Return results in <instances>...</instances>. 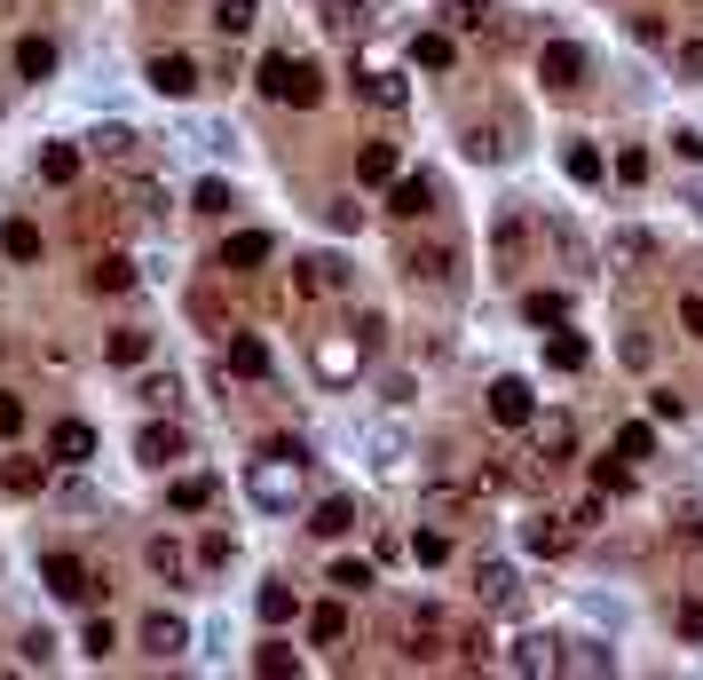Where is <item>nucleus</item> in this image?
Returning <instances> with one entry per match:
<instances>
[{
  "label": "nucleus",
  "mask_w": 703,
  "mask_h": 680,
  "mask_svg": "<svg viewBox=\"0 0 703 680\" xmlns=\"http://www.w3.org/2000/svg\"><path fill=\"white\" fill-rule=\"evenodd\" d=\"M585 357H593V349H585V340H577L569 324H562V332L546 340V365H554V372H585Z\"/></svg>",
  "instance_id": "obj_25"
},
{
  "label": "nucleus",
  "mask_w": 703,
  "mask_h": 680,
  "mask_svg": "<svg viewBox=\"0 0 703 680\" xmlns=\"http://www.w3.org/2000/svg\"><path fill=\"white\" fill-rule=\"evenodd\" d=\"M411 64H419V71H451V64H459V48H451L443 32H419V40H411Z\"/></svg>",
  "instance_id": "obj_24"
},
{
  "label": "nucleus",
  "mask_w": 703,
  "mask_h": 680,
  "mask_svg": "<svg viewBox=\"0 0 703 680\" xmlns=\"http://www.w3.org/2000/svg\"><path fill=\"white\" fill-rule=\"evenodd\" d=\"M245 498H253V506H301V498H309V490H301V459H293V451L253 459V467H245Z\"/></svg>",
  "instance_id": "obj_2"
},
{
  "label": "nucleus",
  "mask_w": 703,
  "mask_h": 680,
  "mask_svg": "<svg viewBox=\"0 0 703 680\" xmlns=\"http://www.w3.org/2000/svg\"><path fill=\"white\" fill-rule=\"evenodd\" d=\"M261 262H270V237H261V230H237V237L222 245V270H230V278H245V270H261Z\"/></svg>",
  "instance_id": "obj_12"
},
{
  "label": "nucleus",
  "mask_w": 703,
  "mask_h": 680,
  "mask_svg": "<svg viewBox=\"0 0 703 680\" xmlns=\"http://www.w3.org/2000/svg\"><path fill=\"white\" fill-rule=\"evenodd\" d=\"M191 317H198L206 332H230V309H222V293H214V285H198V293H191Z\"/></svg>",
  "instance_id": "obj_38"
},
{
  "label": "nucleus",
  "mask_w": 703,
  "mask_h": 680,
  "mask_svg": "<svg viewBox=\"0 0 703 680\" xmlns=\"http://www.w3.org/2000/svg\"><path fill=\"white\" fill-rule=\"evenodd\" d=\"M143 649H150V657H183V649H191V625L174 618V610H150V618H143Z\"/></svg>",
  "instance_id": "obj_6"
},
{
  "label": "nucleus",
  "mask_w": 703,
  "mask_h": 680,
  "mask_svg": "<svg viewBox=\"0 0 703 680\" xmlns=\"http://www.w3.org/2000/svg\"><path fill=\"white\" fill-rule=\"evenodd\" d=\"M577 451V428L569 419H538V459H569Z\"/></svg>",
  "instance_id": "obj_31"
},
{
  "label": "nucleus",
  "mask_w": 703,
  "mask_h": 680,
  "mask_svg": "<svg viewBox=\"0 0 703 680\" xmlns=\"http://www.w3.org/2000/svg\"><path fill=\"white\" fill-rule=\"evenodd\" d=\"M396 175H403V158H396V143H380V135H372V143L357 150V183H364V191H380V183H396Z\"/></svg>",
  "instance_id": "obj_8"
},
{
  "label": "nucleus",
  "mask_w": 703,
  "mask_h": 680,
  "mask_svg": "<svg viewBox=\"0 0 703 680\" xmlns=\"http://www.w3.org/2000/svg\"><path fill=\"white\" fill-rule=\"evenodd\" d=\"M435 206V175H396V206L388 214H403V222H419Z\"/></svg>",
  "instance_id": "obj_17"
},
{
  "label": "nucleus",
  "mask_w": 703,
  "mask_h": 680,
  "mask_svg": "<svg viewBox=\"0 0 703 680\" xmlns=\"http://www.w3.org/2000/svg\"><path fill=\"white\" fill-rule=\"evenodd\" d=\"M253 25H261V0H222V9H214V32H230V40L253 32Z\"/></svg>",
  "instance_id": "obj_30"
},
{
  "label": "nucleus",
  "mask_w": 703,
  "mask_h": 680,
  "mask_svg": "<svg viewBox=\"0 0 703 680\" xmlns=\"http://www.w3.org/2000/svg\"><path fill=\"white\" fill-rule=\"evenodd\" d=\"M40 175H48V183H79V150H71V143H48V150H40Z\"/></svg>",
  "instance_id": "obj_34"
},
{
  "label": "nucleus",
  "mask_w": 703,
  "mask_h": 680,
  "mask_svg": "<svg viewBox=\"0 0 703 680\" xmlns=\"http://www.w3.org/2000/svg\"><path fill=\"white\" fill-rule=\"evenodd\" d=\"M104 357H111L119 372H127V365H143V357H150V332H104Z\"/></svg>",
  "instance_id": "obj_27"
},
{
  "label": "nucleus",
  "mask_w": 703,
  "mask_h": 680,
  "mask_svg": "<svg viewBox=\"0 0 703 680\" xmlns=\"http://www.w3.org/2000/svg\"><path fill=\"white\" fill-rule=\"evenodd\" d=\"M348 285V262L340 253H316V262H301V293H340Z\"/></svg>",
  "instance_id": "obj_18"
},
{
  "label": "nucleus",
  "mask_w": 703,
  "mask_h": 680,
  "mask_svg": "<svg viewBox=\"0 0 703 680\" xmlns=\"http://www.w3.org/2000/svg\"><path fill=\"white\" fill-rule=\"evenodd\" d=\"M364 96H372L380 111H403V104H411V88H403V79H388V71H364Z\"/></svg>",
  "instance_id": "obj_33"
},
{
  "label": "nucleus",
  "mask_w": 703,
  "mask_h": 680,
  "mask_svg": "<svg viewBox=\"0 0 703 680\" xmlns=\"http://www.w3.org/2000/svg\"><path fill=\"white\" fill-rule=\"evenodd\" d=\"M562 166H569V183H601V175H608V158H601L593 143H569V150H562Z\"/></svg>",
  "instance_id": "obj_28"
},
{
  "label": "nucleus",
  "mask_w": 703,
  "mask_h": 680,
  "mask_svg": "<svg viewBox=\"0 0 703 680\" xmlns=\"http://www.w3.org/2000/svg\"><path fill=\"white\" fill-rule=\"evenodd\" d=\"M475 585H482V602H490V610H514V593H521L506 562H482V570H475Z\"/></svg>",
  "instance_id": "obj_22"
},
{
  "label": "nucleus",
  "mask_w": 703,
  "mask_h": 680,
  "mask_svg": "<svg viewBox=\"0 0 703 680\" xmlns=\"http://www.w3.org/2000/svg\"><path fill=\"white\" fill-rule=\"evenodd\" d=\"M372 349V340L364 332H348V340H324V349H316V372L324 380H357V357Z\"/></svg>",
  "instance_id": "obj_9"
},
{
  "label": "nucleus",
  "mask_w": 703,
  "mask_h": 680,
  "mask_svg": "<svg viewBox=\"0 0 703 680\" xmlns=\"http://www.w3.org/2000/svg\"><path fill=\"white\" fill-rule=\"evenodd\" d=\"M608 451H625V459H648V451H656V428H648V419H625Z\"/></svg>",
  "instance_id": "obj_35"
},
{
  "label": "nucleus",
  "mask_w": 703,
  "mask_h": 680,
  "mask_svg": "<svg viewBox=\"0 0 703 680\" xmlns=\"http://www.w3.org/2000/svg\"><path fill=\"white\" fill-rule=\"evenodd\" d=\"M411 554H419L427 570H443V562H451V538H443V531H419V538H411Z\"/></svg>",
  "instance_id": "obj_43"
},
{
  "label": "nucleus",
  "mask_w": 703,
  "mask_h": 680,
  "mask_svg": "<svg viewBox=\"0 0 703 680\" xmlns=\"http://www.w3.org/2000/svg\"><path fill=\"white\" fill-rule=\"evenodd\" d=\"M191 206H198V214H230V183H214V175H206V183L191 191Z\"/></svg>",
  "instance_id": "obj_44"
},
{
  "label": "nucleus",
  "mask_w": 703,
  "mask_h": 680,
  "mask_svg": "<svg viewBox=\"0 0 703 680\" xmlns=\"http://www.w3.org/2000/svg\"><path fill=\"white\" fill-rule=\"evenodd\" d=\"M40 577H48L56 602H96V593H104V577L87 570L79 554H48V562H40Z\"/></svg>",
  "instance_id": "obj_3"
},
{
  "label": "nucleus",
  "mask_w": 703,
  "mask_h": 680,
  "mask_svg": "<svg viewBox=\"0 0 703 680\" xmlns=\"http://www.w3.org/2000/svg\"><path fill=\"white\" fill-rule=\"evenodd\" d=\"M96 158L127 166V158H135V135H127V127H104V135H96Z\"/></svg>",
  "instance_id": "obj_42"
},
{
  "label": "nucleus",
  "mask_w": 703,
  "mask_h": 680,
  "mask_svg": "<svg viewBox=\"0 0 703 680\" xmlns=\"http://www.w3.org/2000/svg\"><path fill=\"white\" fill-rule=\"evenodd\" d=\"M530 554H569V531H554V523H530Z\"/></svg>",
  "instance_id": "obj_46"
},
{
  "label": "nucleus",
  "mask_w": 703,
  "mask_h": 680,
  "mask_svg": "<svg viewBox=\"0 0 703 680\" xmlns=\"http://www.w3.org/2000/svg\"><path fill=\"white\" fill-rule=\"evenodd\" d=\"M135 451H143L150 467H166V459H183V428H174V419H150V428L135 436Z\"/></svg>",
  "instance_id": "obj_14"
},
{
  "label": "nucleus",
  "mask_w": 703,
  "mask_h": 680,
  "mask_svg": "<svg viewBox=\"0 0 703 680\" xmlns=\"http://www.w3.org/2000/svg\"><path fill=\"white\" fill-rule=\"evenodd\" d=\"M435 649H443V618H427V610H419V618H411V657L427 664Z\"/></svg>",
  "instance_id": "obj_39"
},
{
  "label": "nucleus",
  "mask_w": 703,
  "mask_h": 680,
  "mask_svg": "<svg viewBox=\"0 0 703 680\" xmlns=\"http://www.w3.org/2000/svg\"><path fill=\"white\" fill-rule=\"evenodd\" d=\"M672 150H680L687 166H703V135H672Z\"/></svg>",
  "instance_id": "obj_53"
},
{
  "label": "nucleus",
  "mask_w": 703,
  "mask_h": 680,
  "mask_svg": "<svg viewBox=\"0 0 703 680\" xmlns=\"http://www.w3.org/2000/svg\"><path fill=\"white\" fill-rule=\"evenodd\" d=\"M680 633H695V641H703V602H687V610H680Z\"/></svg>",
  "instance_id": "obj_54"
},
{
  "label": "nucleus",
  "mask_w": 703,
  "mask_h": 680,
  "mask_svg": "<svg viewBox=\"0 0 703 680\" xmlns=\"http://www.w3.org/2000/svg\"><path fill=\"white\" fill-rule=\"evenodd\" d=\"M261 96L285 104V111H316L324 104V71L309 56H270V64H261Z\"/></svg>",
  "instance_id": "obj_1"
},
{
  "label": "nucleus",
  "mask_w": 703,
  "mask_h": 680,
  "mask_svg": "<svg viewBox=\"0 0 703 680\" xmlns=\"http://www.w3.org/2000/svg\"><path fill=\"white\" fill-rule=\"evenodd\" d=\"M87 285H96V293H127V285H135V270H127V253H104V262L87 270Z\"/></svg>",
  "instance_id": "obj_29"
},
{
  "label": "nucleus",
  "mask_w": 703,
  "mask_h": 680,
  "mask_svg": "<svg viewBox=\"0 0 703 680\" xmlns=\"http://www.w3.org/2000/svg\"><path fill=\"white\" fill-rule=\"evenodd\" d=\"M309 531H316V538H348V531H357V506H348L340 490H324L316 515H309Z\"/></svg>",
  "instance_id": "obj_13"
},
{
  "label": "nucleus",
  "mask_w": 703,
  "mask_h": 680,
  "mask_svg": "<svg viewBox=\"0 0 703 680\" xmlns=\"http://www.w3.org/2000/svg\"><path fill=\"white\" fill-rule=\"evenodd\" d=\"M214 498H222V483H214V475H183V483H174V515H206Z\"/></svg>",
  "instance_id": "obj_19"
},
{
  "label": "nucleus",
  "mask_w": 703,
  "mask_h": 680,
  "mask_svg": "<svg viewBox=\"0 0 703 680\" xmlns=\"http://www.w3.org/2000/svg\"><path fill=\"white\" fill-rule=\"evenodd\" d=\"M253 664L270 672V680H293V672H301V657H293L285 641H261V657H253Z\"/></svg>",
  "instance_id": "obj_40"
},
{
  "label": "nucleus",
  "mask_w": 703,
  "mask_h": 680,
  "mask_svg": "<svg viewBox=\"0 0 703 680\" xmlns=\"http://www.w3.org/2000/svg\"><path fill=\"white\" fill-rule=\"evenodd\" d=\"M451 17H459L467 32H482V25H490V9H482V0H451Z\"/></svg>",
  "instance_id": "obj_48"
},
{
  "label": "nucleus",
  "mask_w": 703,
  "mask_h": 680,
  "mask_svg": "<svg viewBox=\"0 0 703 680\" xmlns=\"http://www.w3.org/2000/svg\"><path fill=\"white\" fill-rule=\"evenodd\" d=\"M230 372L237 380H270V349H261L253 332H230Z\"/></svg>",
  "instance_id": "obj_15"
},
{
  "label": "nucleus",
  "mask_w": 703,
  "mask_h": 680,
  "mask_svg": "<svg viewBox=\"0 0 703 680\" xmlns=\"http://www.w3.org/2000/svg\"><path fill=\"white\" fill-rule=\"evenodd\" d=\"M17 71H25V79H56V40H48V32H25V40H17Z\"/></svg>",
  "instance_id": "obj_16"
},
{
  "label": "nucleus",
  "mask_w": 703,
  "mask_h": 680,
  "mask_svg": "<svg viewBox=\"0 0 703 680\" xmlns=\"http://www.w3.org/2000/svg\"><path fill=\"white\" fill-rule=\"evenodd\" d=\"M150 88L158 96H198V64L191 56H150Z\"/></svg>",
  "instance_id": "obj_10"
},
{
  "label": "nucleus",
  "mask_w": 703,
  "mask_h": 680,
  "mask_svg": "<svg viewBox=\"0 0 703 680\" xmlns=\"http://www.w3.org/2000/svg\"><path fill=\"white\" fill-rule=\"evenodd\" d=\"M332 585H340V593H364V585H372V562H357V554H340V562H332Z\"/></svg>",
  "instance_id": "obj_41"
},
{
  "label": "nucleus",
  "mask_w": 703,
  "mask_h": 680,
  "mask_svg": "<svg viewBox=\"0 0 703 680\" xmlns=\"http://www.w3.org/2000/svg\"><path fill=\"white\" fill-rule=\"evenodd\" d=\"M680 71H687V79H703V40H680Z\"/></svg>",
  "instance_id": "obj_52"
},
{
  "label": "nucleus",
  "mask_w": 703,
  "mask_h": 680,
  "mask_svg": "<svg viewBox=\"0 0 703 680\" xmlns=\"http://www.w3.org/2000/svg\"><path fill=\"white\" fill-rule=\"evenodd\" d=\"M680 324H687V340H703V293H687V301H680Z\"/></svg>",
  "instance_id": "obj_50"
},
{
  "label": "nucleus",
  "mask_w": 703,
  "mask_h": 680,
  "mask_svg": "<svg viewBox=\"0 0 703 680\" xmlns=\"http://www.w3.org/2000/svg\"><path fill=\"white\" fill-rule=\"evenodd\" d=\"M309 641L340 649V641H348V610H340V602H309Z\"/></svg>",
  "instance_id": "obj_20"
},
{
  "label": "nucleus",
  "mask_w": 703,
  "mask_h": 680,
  "mask_svg": "<svg viewBox=\"0 0 703 680\" xmlns=\"http://www.w3.org/2000/svg\"><path fill=\"white\" fill-rule=\"evenodd\" d=\"M261 618H270V625L301 618V593H293V585H261Z\"/></svg>",
  "instance_id": "obj_37"
},
{
  "label": "nucleus",
  "mask_w": 703,
  "mask_h": 680,
  "mask_svg": "<svg viewBox=\"0 0 703 680\" xmlns=\"http://www.w3.org/2000/svg\"><path fill=\"white\" fill-rule=\"evenodd\" d=\"M569 657H562V641H521V657H514V672H562Z\"/></svg>",
  "instance_id": "obj_32"
},
{
  "label": "nucleus",
  "mask_w": 703,
  "mask_h": 680,
  "mask_svg": "<svg viewBox=\"0 0 703 680\" xmlns=\"http://www.w3.org/2000/svg\"><path fill=\"white\" fill-rule=\"evenodd\" d=\"M48 459L56 467H87V459H96V428H87V419H56V428H48Z\"/></svg>",
  "instance_id": "obj_4"
},
{
  "label": "nucleus",
  "mask_w": 703,
  "mask_h": 680,
  "mask_svg": "<svg viewBox=\"0 0 703 680\" xmlns=\"http://www.w3.org/2000/svg\"><path fill=\"white\" fill-rule=\"evenodd\" d=\"M17 428H25V404H17V396H0V436H17Z\"/></svg>",
  "instance_id": "obj_51"
},
{
  "label": "nucleus",
  "mask_w": 703,
  "mask_h": 680,
  "mask_svg": "<svg viewBox=\"0 0 703 680\" xmlns=\"http://www.w3.org/2000/svg\"><path fill=\"white\" fill-rule=\"evenodd\" d=\"M490 253H498V262H521V222H506V230L490 237Z\"/></svg>",
  "instance_id": "obj_47"
},
{
  "label": "nucleus",
  "mask_w": 703,
  "mask_h": 680,
  "mask_svg": "<svg viewBox=\"0 0 703 680\" xmlns=\"http://www.w3.org/2000/svg\"><path fill=\"white\" fill-rule=\"evenodd\" d=\"M111 641H119V633H111V618H87V633H79V649H87V657H111Z\"/></svg>",
  "instance_id": "obj_45"
},
{
  "label": "nucleus",
  "mask_w": 703,
  "mask_h": 680,
  "mask_svg": "<svg viewBox=\"0 0 703 680\" xmlns=\"http://www.w3.org/2000/svg\"><path fill=\"white\" fill-rule=\"evenodd\" d=\"M143 562H150V577H166V585H183V570H191V562H183V538H150Z\"/></svg>",
  "instance_id": "obj_21"
},
{
  "label": "nucleus",
  "mask_w": 703,
  "mask_h": 680,
  "mask_svg": "<svg viewBox=\"0 0 703 680\" xmlns=\"http://www.w3.org/2000/svg\"><path fill=\"white\" fill-rule=\"evenodd\" d=\"M577 672H608V657H601V641H577V657H569Z\"/></svg>",
  "instance_id": "obj_49"
},
{
  "label": "nucleus",
  "mask_w": 703,
  "mask_h": 680,
  "mask_svg": "<svg viewBox=\"0 0 703 680\" xmlns=\"http://www.w3.org/2000/svg\"><path fill=\"white\" fill-rule=\"evenodd\" d=\"M0 490H9V498H40L48 490V467L25 459V451H9V459H0Z\"/></svg>",
  "instance_id": "obj_11"
},
{
  "label": "nucleus",
  "mask_w": 703,
  "mask_h": 680,
  "mask_svg": "<svg viewBox=\"0 0 703 680\" xmlns=\"http://www.w3.org/2000/svg\"><path fill=\"white\" fill-rule=\"evenodd\" d=\"M521 317H530V324H569V293H554V285H538L530 301H521Z\"/></svg>",
  "instance_id": "obj_26"
},
{
  "label": "nucleus",
  "mask_w": 703,
  "mask_h": 680,
  "mask_svg": "<svg viewBox=\"0 0 703 680\" xmlns=\"http://www.w3.org/2000/svg\"><path fill=\"white\" fill-rule=\"evenodd\" d=\"M538 79L554 96H569V88H585V48H569V40H554L546 56H538Z\"/></svg>",
  "instance_id": "obj_5"
},
{
  "label": "nucleus",
  "mask_w": 703,
  "mask_h": 680,
  "mask_svg": "<svg viewBox=\"0 0 703 680\" xmlns=\"http://www.w3.org/2000/svg\"><path fill=\"white\" fill-rule=\"evenodd\" d=\"M0 253H9V262H40V253H48V237H40L32 222H9V230H0Z\"/></svg>",
  "instance_id": "obj_23"
},
{
  "label": "nucleus",
  "mask_w": 703,
  "mask_h": 680,
  "mask_svg": "<svg viewBox=\"0 0 703 680\" xmlns=\"http://www.w3.org/2000/svg\"><path fill=\"white\" fill-rule=\"evenodd\" d=\"M324 25H332L340 40H357V32H364V0H324Z\"/></svg>",
  "instance_id": "obj_36"
},
{
  "label": "nucleus",
  "mask_w": 703,
  "mask_h": 680,
  "mask_svg": "<svg viewBox=\"0 0 703 680\" xmlns=\"http://www.w3.org/2000/svg\"><path fill=\"white\" fill-rule=\"evenodd\" d=\"M490 419H498V428H521V419H530L538 404H530V388H521V380H490Z\"/></svg>",
  "instance_id": "obj_7"
}]
</instances>
